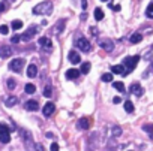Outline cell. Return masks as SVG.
Masks as SVG:
<instances>
[{
	"label": "cell",
	"mask_w": 153,
	"mask_h": 151,
	"mask_svg": "<svg viewBox=\"0 0 153 151\" xmlns=\"http://www.w3.org/2000/svg\"><path fill=\"white\" fill-rule=\"evenodd\" d=\"M6 85H8V88H11V90H14V88H15V81H14V79H8V82H6Z\"/></svg>",
	"instance_id": "obj_32"
},
{
	"label": "cell",
	"mask_w": 153,
	"mask_h": 151,
	"mask_svg": "<svg viewBox=\"0 0 153 151\" xmlns=\"http://www.w3.org/2000/svg\"><path fill=\"white\" fill-rule=\"evenodd\" d=\"M113 87L116 88V90H119L120 93H125V84H123V82L116 81V82H113Z\"/></svg>",
	"instance_id": "obj_23"
},
{
	"label": "cell",
	"mask_w": 153,
	"mask_h": 151,
	"mask_svg": "<svg viewBox=\"0 0 153 151\" xmlns=\"http://www.w3.org/2000/svg\"><path fill=\"white\" fill-rule=\"evenodd\" d=\"M81 6H83V11L87 9V0H81Z\"/></svg>",
	"instance_id": "obj_36"
},
{
	"label": "cell",
	"mask_w": 153,
	"mask_h": 151,
	"mask_svg": "<svg viewBox=\"0 0 153 151\" xmlns=\"http://www.w3.org/2000/svg\"><path fill=\"white\" fill-rule=\"evenodd\" d=\"M36 33H38V27H36V25H32V27L23 34V36H20V40H30Z\"/></svg>",
	"instance_id": "obj_6"
},
{
	"label": "cell",
	"mask_w": 153,
	"mask_h": 151,
	"mask_svg": "<svg viewBox=\"0 0 153 151\" xmlns=\"http://www.w3.org/2000/svg\"><path fill=\"white\" fill-rule=\"evenodd\" d=\"M11 141V135H9V127L6 124H0V142L2 144H8Z\"/></svg>",
	"instance_id": "obj_4"
},
{
	"label": "cell",
	"mask_w": 153,
	"mask_h": 151,
	"mask_svg": "<svg viewBox=\"0 0 153 151\" xmlns=\"http://www.w3.org/2000/svg\"><path fill=\"white\" fill-rule=\"evenodd\" d=\"M24 90H26V93L27 94H33L35 91H36V87H35V84H26V87H24Z\"/></svg>",
	"instance_id": "obj_22"
},
{
	"label": "cell",
	"mask_w": 153,
	"mask_h": 151,
	"mask_svg": "<svg viewBox=\"0 0 153 151\" xmlns=\"http://www.w3.org/2000/svg\"><path fill=\"white\" fill-rule=\"evenodd\" d=\"M68 58L72 65H78L80 61H81V57L77 51H69V54H68Z\"/></svg>",
	"instance_id": "obj_9"
},
{
	"label": "cell",
	"mask_w": 153,
	"mask_h": 151,
	"mask_svg": "<svg viewBox=\"0 0 153 151\" xmlns=\"http://www.w3.org/2000/svg\"><path fill=\"white\" fill-rule=\"evenodd\" d=\"M101 2H108V0H101Z\"/></svg>",
	"instance_id": "obj_42"
},
{
	"label": "cell",
	"mask_w": 153,
	"mask_h": 151,
	"mask_svg": "<svg viewBox=\"0 0 153 151\" xmlns=\"http://www.w3.org/2000/svg\"><path fill=\"white\" fill-rule=\"evenodd\" d=\"M111 132H113V136H114V138H116V136H120V135H122V129H120L119 126H113Z\"/></svg>",
	"instance_id": "obj_27"
},
{
	"label": "cell",
	"mask_w": 153,
	"mask_h": 151,
	"mask_svg": "<svg viewBox=\"0 0 153 151\" xmlns=\"http://www.w3.org/2000/svg\"><path fill=\"white\" fill-rule=\"evenodd\" d=\"M24 108L27 111H38L39 109V103L36 102V100H29V102H26Z\"/></svg>",
	"instance_id": "obj_12"
},
{
	"label": "cell",
	"mask_w": 153,
	"mask_h": 151,
	"mask_svg": "<svg viewBox=\"0 0 153 151\" xmlns=\"http://www.w3.org/2000/svg\"><path fill=\"white\" fill-rule=\"evenodd\" d=\"M90 32H92V34H96V29H95V27L90 29Z\"/></svg>",
	"instance_id": "obj_41"
},
{
	"label": "cell",
	"mask_w": 153,
	"mask_h": 151,
	"mask_svg": "<svg viewBox=\"0 0 153 151\" xmlns=\"http://www.w3.org/2000/svg\"><path fill=\"white\" fill-rule=\"evenodd\" d=\"M9 29H8V25H0V34H8Z\"/></svg>",
	"instance_id": "obj_33"
},
{
	"label": "cell",
	"mask_w": 153,
	"mask_h": 151,
	"mask_svg": "<svg viewBox=\"0 0 153 151\" xmlns=\"http://www.w3.org/2000/svg\"><path fill=\"white\" fill-rule=\"evenodd\" d=\"M56 111V105H54L53 102H48V103H45V106H44V109H42V112H44V115L45 117H50V115Z\"/></svg>",
	"instance_id": "obj_7"
},
{
	"label": "cell",
	"mask_w": 153,
	"mask_h": 151,
	"mask_svg": "<svg viewBox=\"0 0 153 151\" xmlns=\"http://www.w3.org/2000/svg\"><path fill=\"white\" fill-rule=\"evenodd\" d=\"M36 75H38V67H36V65H30L29 67H27V76L35 78Z\"/></svg>",
	"instance_id": "obj_15"
},
{
	"label": "cell",
	"mask_w": 153,
	"mask_h": 151,
	"mask_svg": "<svg viewBox=\"0 0 153 151\" xmlns=\"http://www.w3.org/2000/svg\"><path fill=\"white\" fill-rule=\"evenodd\" d=\"M38 43H39L41 47H44V48H51V39H50V38H47V36L39 38Z\"/></svg>",
	"instance_id": "obj_13"
},
{
	"label": "cell",
	"mask_w": 153,
	"mask_h": 151,
	"mask_svg": "<svg viewBox=\"0 0 153 151\" xmlns=\"http://www.w3.org/2000/svg\"><path fill=\"white\" fill-rule=\"evenodd\" d=\"M78 127L83 129V130H87V129H89V120H87V118H81V120L78 121Z\"/></svg>",
	"instance_id": "obj_21"
},
{
	"label": "cell",
	"mask_w": 153,
	"mask_h": 151,
	"mask_svg": "<svg viewBox=\"0 0 153 151\" xmlns=\"http://www.w3.org/2000/svg\"><path fill=\"white\" fill-rule=\"evenodd\" d=\"M65 24H66V20H60L57 24H56V29H54V32H56L57 34H60L63 32V29H65Z\"/></svg>",
	"instance_id": "obj_19"
},
{
	"label": "cell",
	"mask_w": 153,
	"mask_h": 151,
	"mask_svg": "<svg viewBox=\"0 0 153 151\" xmlns=\"http://www.w3.org/2000/svg\"><path fill=\"white\" fill-rule=\"evenodd\" d=\"M6 11V2H0V12Z\"/></svg>",
	"instance_id": "obj_35"
},
{
	"label": "cell",
	"mask_w": 153,
	"mask_h": 151,
	"mask_svg": "<svg viewBox=\"0 0 153 151\" xmlns=\"http://www.w3.org/2000/svg\"><path fill=\"white\" fill-rule=\"evenodd\" d=\"M125 111L126 112H134V103L131 100H126L125 102Z\"/></svg>",
	"instance_id": "obj_25"
},
{
	"label": "cell",
	"mask_w": 153,
	"mask_h": 151,
	"mask_svg": "<svg viewBox=\"0 0 153 151\" xmlns=\"http://www.w3.org/2000/svg\"><path fill=\"white\" fill-rule=\"evenodd\" d=\"M129 90H131V93H134L135 96H143V93H144V90H143V87L138 84V82H134L132 85H131V88H129Z\"/></svg>",
	"instance_id": "obj_10"
},
{
	"label": "cell",
	"mask_w": 153,
	"mask_h": 151,
	"mask_svg": "<svg viewBox=\"0 0 153 151\" xmlns=\"http://www.w3.org/2000/svg\"><path fill=\"white\" fill-rule=\"evenodd\" d=\"M111 72H113V73H117V75H125V66H123V65L111 66Z\"/></svg>",
	"instance_id": "obj_16"
},
{
	"label": "cell",
	"mask_w": 153,
	"mask_h": 151,
	"mask_svg": "<svg viewBox=\"0 0 153 151\" xmlns=\"http://www.w3.org/2000/svg\"><path fill=\"white\" fill-rule=\"evenodd\" d=\"M12 56V48L9 45H2L0 47V57L2 58H8Z\"/></svg>",
	"instance_id": "obj_8"
},
{
	"label": "cell",
	"mask_w": 153,
	"mask_h": 151,
	"mask_svg": "<svg viewBox=\"0 0 153 151\" xmlns=\"http://www.w3.org/2000/svg\"><path fill=\"white\" fill-rule=\"evenodd\" d=\"M44 96H45V97H51V96H53V88H51V85H45V88H44Z\"/></svg>",
	"instance_id": "obj_26"
},
{
	"label": "cell",
	"mask_w": 153,
	"mask_h": 151,
	"mask_svg": "<svg viewBox=\"0 0 153 151\" xmlns=\"http://www.w3.org/2000/svg\"><path fill=\"white\" fill-rule=\"evenodd\" d=\"M53 12V3L51 2H42L33 8L35 15H50Z\"/></svg>",
	"instance_id": "obj_1"
},
{
	"label": "cell",
	"mask_w": 153,
	"mask_h": 151,
	"mask_svg": "<svg viewBox=\"0 0 153 151\" xmlns=\"http://www.w3.org/2000/svg\"><path fill=\"white\" fill-rule=\"evenodd\" d=\"M146 15L149 16V18H153V3H150L147 6V9H146Z\"/></svg>",
	"instance_id": "obj_30"
},
{
	"label": "cell",
	"mask_w": 153,
	"mask_h": 151,
	"mask_svg": "<svg viewBox=\"0 0 153 151\" xmlns=\"http://www.w3.org/2000/svg\"><path fill=\"white\" fill-rule=\"evenodd\" d=\"M129 40H131V43H138V42L143 40V34L141 33H134V34H131Z\"/></svg>",
	"instance_id": "obj_18"
},
{
	"label": "cell",
	"mask_w": 153,
	"mask_h": 151,
	"mask_svg": "<svg viewBox=\"0 0 153 151\" xmlns=\"http://www.w3.org/2000/svg\"><path fill=\"white\" fill-rule=\"evenodd\" d=\"M113 102H114V103H120V102H122V99H120L119 96H116L114 99H113Z\"/></svg>",
	"instance_id": "obj_38"
},
{
	"label": "cell",
	"mask_w": 153,
	"mask_h": 151,
	"mask_svg": "<svg viewBox=\"0 0 153 151\" xmlns=\"http://www.w3.org/2000/svg\"><path fill=\"white\" fill-rule=\"evenodd\" d=\"M90 72V63L89 61H86V63H83V66H81V70H80V73H89Z\"/></svg>",
	"instance_id": "obj_24"
},
{
	"label": "cell",
	"mask_w": 153,
	"mask_h": 151,
	"mask_svg": "<svg viewBox=\"0 0 153 151\" xmlns=\"http://www.w3.org/2000/svg\"><path fill=\"white\" fill-rule=\"evenodd\" d=\"M143 130L147 132V133H153V124H144V126H143Z\"/></svg>",
	"instance_id": "obj_31"
},
{
	"label": "cell",
	"mask_w": 153,
	"mask_h": 151,
	"mask_svg": "<svg viewBox=\"0 0 153 151\" xmlns=\"http://www.w3.org/2000/svg\"><path fill=\"white\" fill-rule=\"evenodd\" d=\"M140 61V57L138 56H134V57H128V58H125V61H123V65L128 67V70L131 72V70H134L135 69V66H137V63Z\"/></svg>",
	"instance_id": "obj_5"
},
{
	"label": "cell",
	"mask_w": 153,
	"mask_h": 151,
	"mask_svg": "<svg viewBox=\"0 0 153 151\" xmlns=\"http://www.w3.org/2000/svg\"><path fill=\"white\" fill-rule=\"evenodd\" d=\"M23 27V21H20V20H15L14 23H12V29L14 30H20Z\"/></svg>",
	"instance_id": "obj_28"
},
{
	"label": "cell",
	"mask_w": 153,
	"mask_h": 151,
	"mask_svg": "<svg viewBox=\"0 0 153 151\" xmlns=\"http://www.w3.org/2000/svg\"><path fill=\"white\" fill-rule=\"evenodd\" d=\"M101 47H102L107 52H111V51L114 49V43H113V40H110V39H104V40H101Z\"/></svg>",
	"instance_id": "obj_11"
},
{
	"label": "cell",
	"mask_w": 153,
	"mask_h": 151,
	"mask_svg": "<svg viewBox=\"0 0 153 151\" xmlns=\"http://www.w3.org/2000/svg\"><path fill=\"white\" fill-rule=\"evenodd\" d=\"M75 45H77V48H78L80 51H83V52H89L90 49H92V45H90V42H89L86 38H80V39H77Z\"/></svg>",
	"instance_id": "obj_3"
},
{
	"label": "cell",
	"mask_w": 153,
	"mask_h": 151,
	"mask_svg": "<svg viewBox=\"0 0 153 151\" xmlns=\"http://www.w3.org/2000/svg\"><path fill=\"white\" fill-rule=\"evenodd\" d=\"M95 20H98V21L104 20V11L101 8H95Z\"/></svg>",
	"instance_id": "obj_20"
},
{
	"label": "cell",
	"mask_w": 153,
	"mask_h": 151,
	"mask_svg": "<svg viewBox=\"0 0 153 151\" xmlns=\"http://www.w3.org/2000/svg\"><path fill=\"white\" fill-rule=\"evenodd\" d=\"M18 40H20V36H14V38L11 39V42H12V43H17Z\"/></svg>",
	"instance_id": "obj_39"
},
{
	"label": "cell",
	"mask_w": 153,
	"mask_h": 151,
	"mask_svg": "<svg viewBox=\"0 0 153 151\" xmlns=\"http://www.w3.org/2000/svg\"><path fill=\"white\" fill-rule=\"evenodd\" d=\"M18 103V99L15 96H11V97H8V99L5 100V105L8 106V108H11V106H15Z\"/></svg>",
	"instance_id": "obj_17"
},
{
	"label": "cell",
	"mask_w": 153,
	"mask_h": 151,
	"mask_svg": "<svg viewBox=\"0 0 153 151\" xmlns=\"http://www.w3.org/2000/svg\"><path fill=\"white\" fill-rule=\"evenodd\" d=\"M80 76V70H77V69H69V70H66V78L68 79H77Z\"/></svg>",
	"instance_id": "obj_14"
},
{
	"label": "cell",
	"mask_w": 153,
	"mask_h": 151,
	"mask_svg": "<svg viewBox=\"0 0 153 151\" xmlns=\"http://www.w3.org/2000/svg\"><path fill=\"white\" fill-rule=\"evenodd\" d=\"M101 79H102L104 82H111L113 81V73H104Z\"/></svg>",
	"instance_id": "obj_29"
},
{
	"label": "cell",
	"mask_w": 153,
	"mask_h": 151,
	"mask_svg": "<svg viewBox=\"0 0 153 151\" xmlns=\"http://www.w3.org/2000/svg\"><path fill=\"white\" fill-rule=\"evenodd\" d=\"M35 147L38 148V151H44V147H42L41 144H35Z\"/></svg>",
	"instance_id": "obj_40"
},
{
	"label": "cell",
	"mask_w": 153,
	"mask_h": 151,
	"mask_svg": "<svg viewBox=\"0 0 153 151\" xmlns=\"http://www.w3.org/2000/svg\"><path fill=\"white\" fill-rule=\"evenodd\" d=\"M111 9H113V11H120L122 6H120V5H114V6H111Z\"/></svg>",
	"instance_id": "obj_37"
},
{
	"label": "cell",
	"mask_w": 153,
	"mask_h": 151,
	"mask_svg": "<svg viewBox=\"0 0 153 151\" xmlns=\"http://www.w3.org/2000/svg\"><path fill=\"white\" fill-rule=\"evenodd\" d=\"M24 63H26L24 58H14V60H11V63H9V69L15 73H20L24 67Z\"/></svg>",
	"instance_id": "obj_2"
},
{
	"label": "cell",
	"mask_w": 153,
	"mask_h": 151,
	"mask_svg": "<svg viewBox=\"0 0 153 151\" xmlns=\"http://www.w3.org/2000/svg\"><path fill=\"white\" fill-rule=\"evenodd\" d=\"M50 150H51V151H59V144H56V142H53V144H51V147H50Z\"/></svg>",
	"instance_id": "obj_34"
}]
</instances>
